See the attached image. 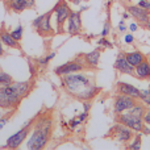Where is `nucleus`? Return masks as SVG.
Wrapping results in <instances>:
<instances>
[{
    "label": "nucleus",
    "mask_w": 150,
    "mask_h": 150,
    "mask_svg": "<svg viewBox=\"0 0 150 150\" xmlns=\"http://www.w3.org/2000/svg\"><path fill=\"white\" fill-rule=\"evenodd\" d=\"M59 78L65 91L76 100H92L100 92V87L96 84L95 79L87 74H83L82 71L63 75Z\"/></svg>",
    "instance_id": "obj_1"
},
{
    "label": "nucleus",
    "mask_w": 150,
    "mask_h": 150,
    "mask_svg": "<svg viewBox=\"0 0 150 150\" xmlns=\"http://www.w3.org/2000/svg\"><path fill=\"white\" fill-rule=\"evenodd\" d=\"M53 130V121L50 117H40L34 120V125L30 129V136L26 140V148L29 150H41L47 145Z\"/></svg>",
    "instance_id": "obj_2"
},
{
    "label": "nucleus",
    "mask_w": 150,
    "mask_h": 150,
    "mask_svg": "<svg viewBox=\"0 0 150 150\" xmlns=\"http://www.w3.org/2000/svg\"><path fill=\"white\" fill-rule=\"evenodd\" d=\"M23 99L24 98L18 92L15 82L0 87V108H3L4 111L17 109V107L20 105Z\"/></svg>",
    "instance_id": "obj_3"
},
{
    "label": "nucleus",
    "mask_w": 150,
    "mask_h": 150,
    "mask_svg": "<svg viewBox=\"0 0 150 150\" xmlns=\"http://www.w3.org/2000/svg\"><path fill=\"white\" fill-rule=\"evenodd\" d=\"M52 16H53V11L40 15L32 21V28L37 32L41 37H53L57 32L55 29L52 26Z\"/></svg>",
    "instance_id": "obj_4"
},
{
    "label": "nucleus",
    "mask_w": 150,
    "mask_h": 150,
    "mask_svg": "<svg viewBox=\"0 0 150 150\" xmlns=\"http://www.w3.org/2000/svg\"><path fill=\"white\" fill-rule=\"evenodd\" d=\"M34 120H36V119L28 120V121H26L25 124L21 127L20 130H17L16 133H13L12 136H9V137L7 138L5 145L1 146V148L3 149H4V148H7V149H17V148H20V146L25 142L26 138H28L32 127H33V124H34ZM1 148H0V149H1Z\"/></svg>",
    "instance_id": "obj_5"
},
{
    "label": "nucleus",
    "mask_w": 150,
    "mask_h": 150,
    "mask_svg": "<svg viewBox=\"0 0 150 150\" xmlns=\"http://www.w3.org/2000/svg\"><path fill=\"white\" fill-rule=\"evenodd\" d=\"M53 13L55 18V25H57V33H65V24L67 21V17L71 12V8L66 0H58L55 5L53 7Z\"/></svg>",
    "instance_id": "obj_6"
},
{
    "label": "nucleus",
    "mask_w": 150,
    "mask_h": 150,
    "mask_svg": "<svg viewBox=\"0 0 150 150\" xmlns=\"http://www.w3.org/2000/svg\"><path fill=\"white\" fill-rule=\"evenodd\" d=\"M134 130H132L130 128H128L127 125L121 124V122H117L116 125L111 128L108 133V137L113 138L115 141L120 144H129L132 141V138L134 137Z\"/></svg>",
    "instance_id": "obj_7"
},
{
    "label": "nucleus",
    "mask_w": 150,
    "mask_h": 150,
    "mask_svg": "<svg viewBox=\"0 0 150 150\" xmlns=\"http://www.w3.org/2000/svg\"><path fill=\"white\" fill-rule=\"evenodd\" d=\"M86 69L87 67H86L84 59H83L82 54H80V55H78L76 58H74L73 61H69V62L55 67L54 74L58 75V76H63V75H67V74L79 73V71H83V70H86Z\"/></svg>",
    "instance_id": "obj_8"
},
{
    "label": "nucleus",
    "mask_w": 150,
    "mask_h": 150,
    "mask_svg": "<svg viewBox=\"0 0 150 150\" xmlns=\"http://www.w3.org/2000/svg\"><path fill=\"white\" fill-rule=\"evenodd\" d=\"M137 103V99L132 98L128 95H122V93H117L113 99V112L115 115H120L124 112L129 111L134 104Z\"/></svg>",
    "instance_id": "obj_9"
},
{
    "label": "nucleus",
    "mask_w": 150,
    "mask_h": 150,
    "mask_svg": "<svg viewBox=\"0 0 150 150\" xmlns=\"http://www.w3.org/2000/svg\"><path fill=\"white\" fill-rule=\"evenodd\" d=\"M117 122H121V124L127 125L128 128H130L132 130H134L136 133L142 132L144 129V120L141 117H137L134 115L129 113V112H124V113L117 115Z\"/></svg>",
    "instance_id": "obj_10"
},
{
    "label": "nucleus",
    "mask_w": 150,
    "mask_h": 150,
    "mask_svg": "<svg viewBox=\"0 0 150 150\" xmlns=\"http://www.w3.org/2000/svg\"><path fill=\"white\" fill-rule=\"evenodd\" d=\"M82 29V12L71 9L70 15L67 17V21H66V32L70 36H78V34H80Z\"/></svg>",
    "instance_id": "obj_11"
},
{
    "label": "nucleus",
    "mask_w": 150,
    "mask_h": 150,
    "mask_svg": "<svg viewBox=\"0 0 150 150\" xmlns=\"http://www.w3.org/2000/svg\"><path fill=\"white\" fill-rule=\"evenodd\" d=\"M5 5L11 12L21 13L26 9H33L36 7V0H4Z\"/></svg>",
    "instance_id": "obj_12"
},
{
    "label": "nucleus",
    "mask_w": 150,
    "mask_h": 150,
    "mask_svg": "<svg viewBox=\"0 0 150 150\" xmlns=\"http://www.w3.org/2000/svg\"><path fill=\"white\" fill-rule=\"evenodd\" d=\"M127 11L130 13V17H134L141 25L145 26V24L150 20V12L144 8L138 7L137 4L136 5H128L127 7Z\"/></svg>",
    "instance_id": "obj_13"
},
{
    "label": "nucleus",
    "mask_w": 150,
    "mask_h": 150,
    "mask_svg": "<svg viewBox=\"0 0 150 150\" xmlns=\"http://www.w3.org/2000/svg\"><path fill=\"white\" fill-rule=\"evenodd\" d=\"M113 67H115V70H117L119 73H121V74L133 75V76H134V67H133V66L127 61L124 53H120V54L117 55L116 61H115Z\"/></svg>",
    "instance_id": "obj_14"
},
{
    "label": "nucleus",
    "mask_w": 150,
    "mask_h": 150,
    "mask_svg": "<svg viewBox=\"0 0 150 150\" xmlns=\"http://www.w3.org/2000/svg\"><path fill=\"white\" fill-rule=\"evenodd\" d=\"M100 55H101V47L100 46H99L98 49L90 52V53H84V54H82L83 59H84V63H86V67L91 69V70L98 69L99 62H100Z\"/></svg>",
    "instance_id": "obj_15"
},
{
    "label": "nucleus",
    "mask_w": 150,
    "mask_h": 150,
    "mask_svg": "<svg viewBox=\"0 0 150 150\" xmlns=\"http://www.w3.org/2000/svg\"><path fill=\"white\" fill-rule=\"evenodd\" d=\"M116 91L117 93H122V95H128V96H132V98L137 99L140 98V90H138L136 86L129 84V83H125V82H119L116 84Z\"/></svg>",
    "instance_id": "obj_16"
},
{
    "label": "nucleus",
    "mask_w": 150,
    "mask_h": 150,
    "mask_svg": "<svg viewBox=\"0 0 150 150\" xmlns=\"http://www.w3.org/2000/svg\"><path fill=\"white\" fill-rule=\"evenodd\" d=\"M0 40H1L3 45L7 47H11V49H17V50H21V45L18 41H16L11 33L8 30H5L4 28H0Z\"/></svg>",
    "instance_id": "obj_17"
},
{
    "label": "nucleus",
    "mask_w": 150,
    "mask_h": 150,
    "mask_svg": "<svg viewBox=\"0 0 150 150\" xmlns=\"http://www.w3.org/2000/svg\"><path fill=\"white\" fill-rule=\"evenodd\" d=\"M134 76L138 79H150V62L148 59H144L134 67Z\"/></svg>",
    "instance_id": "obj_18"
},
{
    "label": "nucleus",
    "mask_w": 150,
    "mask_h": 150,
    "mask_svg": "<svg viewBox=\"0 0 150 150\" xmlns=\"http://www.w3.org/2000/svg\"><path fill=\"white\" fill-rule=\"evenodd\" d=\"M124 55H125V58H127V61L133 66V67H136V66L140 65V63L142 62L144 59H146V57L140 52V50H134V52L124 53Z\"/></svg>",
    "instance_id": "obj_19"
},
{
    "label": "nucleus",
    "mask_w": 150,
    "mask_h": 150,
    "mask_svg": "<svg viewBox=\"0 0 150 150\" xmlns=\"http://www.w3.org/2000/svg\"><path fill=\"white\" fill-rule=\"evenodd\" d=\"M141 137H142V132H138L137 134H134V137L132 138V141L127 145V149H129V150H140L141 146H142L141 145V144H142Z\"/></svg>",
    "instance_id": "obj_20"
},
{
    "label": "nucleus",
    "mask_w": 150,
    "mask_h": 150,
    "mask_svg": "<svg viewBox=\"0 0 150 150\" xmlns=\"http://www.w3.org/2000/svg\"><path fill=\"white\" fill-rule=\"evenodd\" d=\"M145 111H146V105H145V104H144V103H138V101H137V103H136L128 112H129V113H132V115H134V116L141 117V119H142Z\"/></svg>",
    "instance_id": "obj_21"
},
{
    "label": "nucleus",
    "mask_w": 150,
    "mask_h": 150,
    "mask_svg": "<svg viewBox=\"0 0 150 150\" xmlns=\"http://www.w3.org/2000/svg\"><path fill=\"white\" fill-rule=\"evenodd\" d=\"M12 82H13V78L8 73H5L3 69H0V87L7 86V84H11Z\"/></svg>",
    "instance_id": "obj_22"
},
{
    "label": "nucleus",
    "mask_w": 150,
    "mask_h": 150,
    "mask_svg": "<svg viewBox=\"0 0 150 150\" xmlns=\"http://www.w3.org/2000/svg\"><path fill=\"white\" fill-rule=\"evenodd\" d=\"M9 33H11V36H12L13 38L16 40V41L20 42L21 40H23V34H24V28H23V25H21V24H18V25L16 26L13 30H11Z\"/></svg>",
    "instance_id": "obj_23"
},
{
    "label": "nucleus",
    "mask_w": 150,
    "mask_h": 150,
    "mask_svg": "<svg viewBox=\"0 0 150 150\" xmlns=\"http://www.w3.org/2000/svg\"><path fill=\"white\" fill-rule=\"evenodd\" d=\"M138 100H141V103H144L146 107H150V87L148 90H140Z\"/></svg>",
    "instance_id": "obj_24"
},
{
    "label": "nucleus",
    "mask_w": 150,
    "mask_h": 150,
    "mask_svg": "<svg viewBox=\"0 0 150 150\" xmlns=\"http://www.w3.org/2000/svg\"><path fill=\"white\" fill-rule=\"evenodd\" d=\"M15 112H16V109H9V111H7V113H4L1 117H0V130L8 124V121L11 120V117L13 116Z\"/></svg>",
    "instance_id": "obj_25"
},
{
    "label": "nucleus",
    "mask_w": 150,
    "mask_h": 150,
    "mask_svg": "<svg viewBox=\"0 0 150 150\" xmlns=\"http://www.w3.org/2000/svg\"><path fill=\"white\" fill-rule=\"evenodd\" d=\"M55 55H57V53H55V52H53V53H50V54H47L46 57L38 58V59H37V63H38L40 66H46L47 63H49L50 61L53 59V58H55Z\"/></svg>",
    "instance_id": "obj_26"
},
{
    "label": "nucleus",
    "mask_w": 150,
    "mask_h": 150,
    "mask_svg": "<svg viewBox=\"0 0 150 150\" xmlns=\"http://www.w3.org/2000/svg\"><path fill=\"white\" fill-rule=\"evenodd\" d=\"M98 45L100 47H104V49H113V44H112V42L109 41L108 38H105V37H101V38H99Z\"/></svg>",
    "instance_id": "obj_27"
},
{
    "label": "nucleus",
    "mask_w": 150,
    "mask_h": 150,
    "mask_svg": "<svg viewBox=\"0 0 150 150\" xmlns=\"http://www.w3.org/2000/svg\"><path fill=\"white\" fill-rule=\"evenodd\" d=\"M109 33H111V23H109V20H107L105 23H104L103 30H101L100 36H101V37H108Z\"/></svg>",
    "instance_id": "obj_28"
},
{
    "label": "nucleus",
    "mask_w": 150,
    "mask_h": 150,
    "mask_svg": "<svg viewBox=\"0 0 150 150\" xmlns=\"http://www.w3.org/2000/svg\"><path fill=\"white\" fill-rule=\"evenodd\" d=\"M82 124V121H80L78 117H74V119H71L70 121H69V127H70V130H74V129H76L79 125Z\"/></svg>",
    "instance_id": "obj_29"
},
{
    "label": "nucleus",
    "mask_w": 150,
    "mask_h": 150,
    "mask_svg": "<svg viewBox=\"0 0 150 150\" xmlns=\"http://www.w3.org/2000/svg\"><path fill=\"white\" fill-rule=\"evenodd\" d=\"M137 5L150 12V0H138V1H137Z\"/></svg>",
    "instance_id": "obj_30"
},
{
    "label": "nucleus",
    "mask_w": 150,
    "mask_h": 150,
    "mask_svg": "<svg viewBox=\"0 0 150 150\" xmlns=\"http://www.w3.org/2000/svg\"><path fill=\"white\" fill-rule=\"evenodd\" d=\"M124 42L127 45H132L133 42H134V37H133L132 33H125L124 36Z\"/></svg>",
    "instance_id": "obj_31"
},
{
    "label": "nucleus",
    "mask_w": 150,
    "mask_h": 150,
    "mask_svg": "<svg viewBox=\"0 0 150 150\" xmlns=\"http://www.w3.org/2000/svg\"><path fill=\"white\" fill-rule=\"evenodd\" d=\"M142 120H144V124H145V125H149V127H150V108H146L145 113H144Z\"/></svg>",
    "instance_id": "obj_32"
},
{
    "label": "nucleus",
    "mask_w": 150,
    "mask_h": 150,
    "mask_svg": "<svg viewBox=\"0 0 150 150\" xmlns=\"http://www.w3.org/2000/svg\"><path fill=\"white\" fill-rule=\"evenodd\" d=\"M82 103H83V111H84V112H90L91 107H92L91 100H86V101H82Z\"/></svg>",
    "instance_id": "obj_33"
},
{
    "label": "nucleus",
    "mask_w": 150,
    "mask_h": 150,
    "mask_svg": "<svg viewBox=\"0 0 150 150\" xmlns=\"http://www.w3.org/2000/svg\"><path fill=\"white\" fill-rule=\"evenodd\" d=\"M127 29H128V26L125 25V20L122 18V20L119 23V32H121V33H125V32H127Z\"/></svg>",
    "instance_id": "obj_34"
},
{
    "label": "nucleus",
    "mask_w": 150,
    "mask_h": 150,
    "mask_svg": "<svg viewBox=\"0 0 150 150\" xmlns=\"http://www.w3.org/2000/svg\"><path fill=\"white\" fill-rule=\"evenodd\" d=\"M88 113H90V112H84V111H83L82 113H80V115H78L76 117H78V119H79V120H80V121H82V122H84L86 120L88 119Z\"/></svg>",
    "instance_id": "obj_35"
},
{
    "label": "nucleus",
    "mask_w": 150,
    "mask_h": 150,
    "mask_svg": "<svg viewBox=\"0 0 150 150\" xmlns=\"http://www.w3.org/2000/svg\"><path fill=\"white\" fill-rule=\"evenodd\" d=\"M129 30L132 32V33H133V32H137V30H138V25H137L136 23H132V24L129 25Z\"/></svg>",
    "instance_id": "obj_36"
},
{
    "label": "nucleus",
    "mask_w": 150,
    "mask_h": 150,
    "mask_svg": "<svg viewBox=\"0 0 150 150\" xmlns=\"http://www.w3.org/2000/svg\"><path fill=\"white\" fill-rule=\"evenodd\" d=\"M142 134H150V127H149V125H144Z\"/></svg>",
    "instance_id": "obj_37"
},
{
    "label": "nucleus",
    "mask_w": 150,
    "mask_h": 150,
    "mask_svg": "<svg viewBox=\"0 0 150 150\" xmlns=\"http://www.w3.org/2000/svg\"><path fill=\"white\" fill-rule=\"evenodd\" d=\"M5 54V50H4V45H3L1 40H0V57H3V55Z\"/></svg>",
    "instance_id": "obj_38"
},
{
    "label": "nucleus",
    "mask_w": 150,
    "mask_h": 150,
    "mask_svg": "<svg viewBox=\"0 0 150 150\" xmlns=\"http://www.w3.org/2000/svg\"><path fill=\"white\" fill-rule=\"evenodd\" d=\"M70 1L73 3V4H75V5H79V4H82L83 1L87 3V1H90V0H70Z\"/></svg>",
    "instance_id": "obj_39"
},
{
    "label": "nucleus",
    "mask_w": 150,
    "mask_h": 150,
    "mask_svg": "<svg viewBox=\"0 0 150 150\" xmlns=\"http://www.w3.org/2000/svg\"><path fill=\"white\" fill-rule=\"evenodd\" d=\"M122 18H124V20H128V18H130V13L128 12V11H125V12L122 13Z\"/></svg>",
    "instance_id": "obj_40"
},
{
    "label": "nucleus",
    "mask_w": 150,
    "mask_h": 150,
    "mask_svg": "<svg viewBox=\"0 0 150 150\" xmlns=\"http://www.w3.org/2000/svg\"><path fill=\"white\" fill-rule=\"evenodd\" d=\"M88 9V7H86V5H82L80 7V9H79V12H83V11H87Z\"/></svg>",
    "instance_id": "obj_41"
},
{
    "label": "nucleus",
    "mask_w": 150,
    "mask_h": 150,
    "mask_svg": "<svg viewBox=\"0 0 150 150\" xmlns=\"http://www.w3.org/2000/svg\"><path fill=\"white\" fill-rule=\"evenodd\" d=\"M145 26H146V28H148V29H149V30H150V20H149V21H148V23H146V24H145Z\"/></svg>",
    "instance_id": "obj_42"
},
{
    "label": "nucleus",
    "mask_w": 150,
    "mask_h": 150,
    "mask_svg": "<svg viewBox=\"0 0 150 150\" xmlns=\"http://www.w3.org/2000/svg\"><path fill=\"white\" fill-rule=\"evenodd\" d=\"M3 115H4V109H3V108H0V117H1Z\"/></svg>",
    "instance_id": "obj_43"
}]
</instances>
